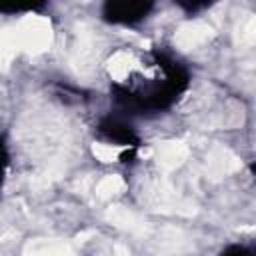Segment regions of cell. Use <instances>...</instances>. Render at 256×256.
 Returning <instances> with one entry per match:
<instances>
[{"label":"cell","instance_id":"cell-1","mask_svg":"<svg viewBox=\"0 0 256 256\" xmlns=\"http://www.w3.org/2000/svg\"><path fill=\"white\" fill-rule=\"evenodd\" d=\"M108 72L118 98L138 108H162L186 86L184 70L156 52L120 50L110 58Z\"/></svg>","mask_w":256,"mask_h":256},{"label":"cell","instance_id":"cell-2","mask_svg":"<svg viewBox=\"0 0 256 256\" xmlns=\"http://www.w3.org/2000/svg\"><path fill=\"white\" fill-rule=\"evenodd\" d=\"M150 10H152L150 2L118 0V2H106L102 14L112 24H136V22L144 20Z\"/></svg>","mask_w":256,"mask_h":256},{"label":"cell","instance_id":"cell-3","mask_svg":"<svg viewBox=\"0 0 256 256\" xmlns=\"http://www.w3.org/2000/svg\"><path fill=\"white\" fill-rule=\"evenodd\" d=\"M224 256H252V254H250L246 248H242V246H232V248L226 250Z\"/></svg>","mask_w":256,"mask_h":256},{"label":"cell","instance_id":"cell-4","mask_svg":"<svg viewBox=\"0 0 256 256\" xmlns=\"http://www.w3.org/2000/svg\"><path fill=\"white\" fill-rule=\"evenodd\" d=\"M4 164H6V158H4V148L0 146V184H2V176H4Z\"/></svg>","mask_w":256,"mask_h":256}]
</instances>
